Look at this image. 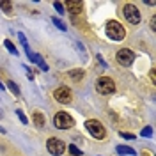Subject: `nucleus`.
<instances>
[{"label":"nucleus","instance_id":"1","mask_svg":"<svg viewBox=\"0 0 156 156\" xmlns=\"http://www.w3.org/2000/svg\"><path fill=\"white\" fill-rule=\"evenodd\" d=\"M107 36L112 41H122L124 36H126V32H124V27L121 23H117L115 20H110L107 23Z\"/></svg>","mask_w":156,"mask_h":156},{"label":"nucleus","instance_id":"2","mask_svg":"<svg viewBox=\"0 0 156 156\" xmlns=\"http://www.w3.org/2000/svg\"><path fill=\"white\" fill-rule=\"evenodd\" d=\"M53 124H55V128H58V129H69V128L75 124V121H73V117L69 115V114L58 112V114H55V117H53Z\"/></svg>","mask_w":156,"mask_h":156},{"label":"nucleus","instance_id":"3","mask_svg":"<svg viewBox=\"0 0 156 156\" xmlns=\"http://www.w3.org/2000/svg\"><path fill=\"white\" fill-rule=\"evenodd\" d=\"M96 90L101 92V94H112L115 90V83H114L112 78L101 76V78H98V82H96Z\"/></svg>","mask_w":156,"mask_h":156},{"label":"nucleus","instance_id":"4","mask_svg":"<svg viewBox=\"0 0 156 156\" xmlns=\"http://www.w3.org/2000/svg\"><path fill=\"white\" fill-rule=\"evenodd\" d=\"M85 126H87V131L94 136V138H105V135H107L105 128L101 126V122L96 121V119H89L87 122H85Z\"/></svg>","mask_w":156,"mask_h":156},{"label":"nucleus","instance_id":"5","mask_svg":"<svg viewBox=\"0 0 156 156\" xmlns=\"http://www.w3.org/2000/svg\"><path fill=\"white\" fill-rule=\"evenodd\" d=\"M46 147H48L50 154H53V156L64 154V151H66V144H64V140L55 138V136H51L48 142H46Z\"/></svg>","mask_w":156,"mask_h":156},{"label":"nucleus","instance_id":"6","mask_svg":"<svg viewBox=\"0 0 156 156\" xmlns=\"http://www.w3.org/2000/svg\"><path fill=\"white\" fill-rule=\"evenodd\" d=\"M122 14H124V18L131 23V25H136L138 21H140V12L136 9L133 4H126L124 7H122Z\"/></svg>","mask_w":156,"mask_h":156},{"label":"nucleus","instance_id":"7","mask_svg":"<svg viewBox=\"0 0 156 156\" xmlns=\"http://www.w3.org/2000/svg\"><path fill=\"white\" fill-rule=\"evenodd\" d=\"M117 60H119V64H122V66H129V64H133V60H135V53L131 51L129 48H122L117 51Z\"/></svg>","mask_w":156,"mask_h":156},{"label":"nucleus","instance_id":"8","mask_svg":"<svg viewBox=\"0 0 156 156\" xmlns=\"http://www.w3.org/2000/svg\"><path fill=\"white\" fill-rule=\"evenodd\" d=\"M53 98L57 99L58 103H69L71 101V98H73V94H71V90H69L68 87H58L55 89V92H53Z\"/></svg>","mask_w":156,"mask_h":156},{"label":"nucleus","instance_id":"9","mask_svg":"<svg viewBox=\"0 0 156 156\" xmlns=\"http://www.w3.org/2000/svg\"><path fill=\"white\" fill-rule=\"evenodd\" d=\"M66 7L69 9V12H71V14H80V12H82V7H83V2H80V0L66 2Z\"/></svg>","mask_w":156,"mask_h":156},{"label":"nucleus","instance_id":"10","mask_svg":"<svg viewBox=\"0 0 156 156\" xmlns=\"http://www.w3.org/2000/svg\"><path fill=\"white\" fill-rule=\"evenodd\" d=\"M29 58H30V62H36V64H39V68L43 69V71H48V66H46V62L41 58V55H37V53H30Z\"/></svg>","mask_w":156,"mask_h":156},{"label":"nucleus","instance_id":"11","mask_svg":"<svg viewBox=\"0 0 156 156\" xmlns=\"http://www.w3.org/2000/svg\"><path fill=\"white\" fill-rule=\"evenodd\" d=\"M32 121H34V124L37 128L44 126V115H43L41 112H34V114H32Z\"/></svg>","mask_w":156,"mask_h":156},{"label":"nucleus","instance_id":"12","mask_svg":"<svg viewBox=\"0 0 156 156\" xmlns=\"http://www.w3.org/2000/svg\"><path fill=\"white\" fill-rule=\"evenodd\" d=\"M18 39H20V43H21V46H23V50H25V53H27V57H29L30 53V48H29V43H27V37L21 34V32H18Z\"/></svg>","mask_w":156,"mask_h":156},{"label":"nucleus","instance_id":"13","mask_svg":"<svg viewBox=\"0 0 156 156\" xmlns=\"http://www.w3.org/2000/svg\"><path fill=\"white\" fill-rule=\"evenodd\" d=\"M117 153H119V154H135V151H133V149H131V147H128V146H117V149H115Z\"/></svg>","mask_w":156,"mask_h":156},{"label":"nucleus","instance_id":"14","mask_svg":"<svg viewBox=\"0 0 156 156\" xmlns=\"http://www.w3.org/2000/svg\"><path fill=\"white\" fill-rule=\"evenodd\" d=\"M51 21H53V25H55V27H57L58 30H62V32H66V30H68L66 23H64L62 20H58V18H51Z\"/></svg>","mask_w":156,"mask_h":156},{"label":"nucleus","instance_id":"15","mask_svg":"<svg viewBox=\"0 0 156 156\" xmlns=\"http://www.w3.org/2000/svg\"><path fill=\"white\" fill-rule=\"evenodd\" d=\"M4 46H5V48L9 50V51L12 53V55H18V50H16V46L12 44V41H9V39H5V41H4Z\"/></svg>","mask_w":156,"mask_h":156},{"label":"nucleus","instance_id":"16","mask_svg":"<svg viewBox=\"0 0 156 156\" xmlns=\"http://www.w3.org/2000/svg\"><path fill=\"white\" fill-rule=\"evenodd\" d=\"M0 9L4 11L5 14H11L12 12V4L11 2H0Z\"/></svg>","mask_w":156,"mask_h":156},{"label":"nucleus","instance_id":"17","mask_svg":"<svg viewBox=\"0 0 156 156\" xmlns=\"http://www.w3.org/2000/svg\"><path fill=\"white\" fill-rule=\"evenodd\" d=\"M69 76L78 82V80H82V76H83V71L82 69H73V71H69Z\"/></svg>","mask_w":156,"mask_h":156},{"label":"nucleus","instance_id":"18","mask_svg":"<svg viewBox=\"0 0 156 156\" xmlns=\"http://www.w3.org/2000/svg\"><path fill=\"white\" fill-rule=\"evenodd\" d=\"M7 87L11 89V92H12V94H16V96H20V89H18V85H16L14 82H7Z\"/></svg>","mask_w":156,"mask_h":156},{"label":"nucleus","instance_id":"19","mask_svg":"<svg viewBox=\"0 0 156 156\" xmlns=\"http://www.w3.org/2000/svg\"><path fill=\"white\" fill-rule=\"evenodd\" d=\"M69 153H71V156H82V154H83V153H82L76 146H73V144L69 146Z\"/></svg>","mask_w":156,"mask_h":156},{"label":"nucleus","instance_id":"20","mask_svg":"<svg viewBox=\"0 0 156 156\" xmlns=\"http://www.w3.org/2000/svg\"><path fill=\"white\" fill-rule=\"evenodd\" d=\"M53 7L57 9L58 14H64V4H60V2H53Z\"/></svg>","mask_w":156,"mask_h":156},{"label":"nucleus","instance_id":"21","mask_svg":"<svg viewBox=\"0 0 156 156\" xmlns=\"http://www.w3.org/2000/svg\"><path fill=\"white\" fill-rule=\"evenodd\" d=\"M16 115L20 117V121H21V122H23V124H27V122H29V119H27V117H25V114H23V112H21V110H16Z\"/></svg>","mask_w":156,"mask_h":156},{"label":"nucleus","instance_id":"22","mask_svg":"<svg viewBox=\"0 0 156 156\" xmlns=\"http://www.w3.org/2000/svg\"><path fill=\"white\" fill-rule=\"evenodd\" d=\"M151 135H153V128L151 126H147L142 129V136H151Z\"/></svg>","mask_w":156,"mask_h":156},{"label":"nucleus","instance_id":"23","mask_svg":"<svg viewBox=\"0 0 156 156\" xmlns=\"http://www.w3.org/2000/svg\"><path fill=\"white\" fill-rule=\"evenodd\" d=\"M121 136L122 138H128V140H135V135L133 133H126V131H121Z\"/></svg>","mask_w":156,"mask_h":156},{"label":"nucleus","instance_id":"24","mask_svg":"<svg viewBox=\"0 0 156 156\" xmlns=\"http://www.w3.org/2000/svg\"><path fill=\"white\" fill-rule=\"evenodd\" d=\"M151 30H156V16L151 18Z\"/></svg>","mask_w":156,"mask_h":156},{"label":"nucleus","instance_id":"25","mask_svg":"<svg viewBox=\"0 0 156 156\" xmlns=\"http://www.w3.org/2000/svg\"><path fill=\"white\" fill-rule=\"evenodd\" d=\"M151 82H153V83L156 82V71H154V69L151 71Z\"/></svg>","mask_w":156,"mask_h":156},{"label":"nucleus","instance_id":"26","mask_svg":"<svg viewBox=\"0 0 156 156\" xmlns=\"http://www.w3.org/2000/svg\"><path fill=\"white\" fill-rule=\"evenodd\" d=\"M0 89H2V90H4V89H5V87H4V83H2V82H0Z\"/></svg>","mask_w":156,"mask_h":156}]
</instances>
